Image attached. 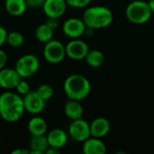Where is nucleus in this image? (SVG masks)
Returning <instances> with one entry per match:
<instances>
[{
    "instance_id": "nucleus-29",
    "label": "nucleus",
    "mask_w": 154,
    "mask_h": 154,
    "mask_svg": "<svg viewBox=\"0 0 154 154\" xmlns=\"http://www.w3.org/2000/svg\"><path fill=\"white\" fill-rule=\"evenodd\" d=\"M12 154H30V150L29 149H23V148H17L14 150Z\"/></svg>"
},
{
    "instance_id": "nucleus-32",
    "label": "nucleus",
    "mask_w": 154,
    "mask_h": 154,
    "mask_svg": "<svg viewBox=\"0 0 154 154\" xmlns=\"http://www.w3.org/2000/svg\"><path fill=\"white\" fill-rule=\"evenodd\" d=\"M148 5H149V6H150V9H151V11H152V13L154 14V0H150V1L148 2Z\"/></svg>"
},
{
    "instance_id": "nucleus-3",
    "label": "nucleus",
    "mask_w": 154,
    "mask_h": 154,
    "mask_svg": "<svg viewBox=\"0 0 154 154\" xmlns=\"http://www.w3.org/2000/svg\"><path fill=\"white\" fill-rule=\"evenodd\" d=\"M63 89L69 99L81 101L89 95L91 85L89 80L83 75L72 74L65 79Z\"/></svg>"
},
{
    "instance_id": "nucleus-12",
    "label": "nucleus",
    "mask_w": 154,
    "mask_h": 154,
    "mask_svg": "<svg viewBox=\"0 0 154 154\" xmlns=\"http://www.w3.org/2000/svg\"><path fill=\"white\" fill-rule=\"evenodd\" d=\"M22 78L14 69L3 68L0 69V87L5 89L15 88Z\"/></svg>"
},
{
    "instance_id": "nucleus-27",
    "label": "nucleus",
    "mask_w": 154,
    "mask_h": 154,
    "mask_svg": "<svg viewBox=\"0 0 154 154\" xmlns=\"http://www.w3.org/2000/svg\"><path fill=\"white\" fill-rule=\"evenodd\" d=\"M7 54L5 53V51L4 50H2L0 48V69H2L3 68L5 67L6 63H7Z\"/></svg>"
},
{
    "instance_id": "nucleus-7",
    "label": "nucleus",
    "mask_w": 154,
    "mask_h": 154,
    "mask_svg": "<svg viewBox=\"0 0 154 154\" xmlns=\"http://www.w3.org/2000/svg\"><path fill=\"white\" fill-rule=\"evenodd\" d=\"M69 134L74 141L83 143L91 136L90 125L82 118L72 120L69 126Z\"/></svg>"
},
{
    "instance_id": "nucleus-9",
    "label": "nucleus",
    "mask_w": 154,
    "mask_h": 154,
    "mask_svg": "<svg viewBox=\"0 0 154 154\" xmlns=\"http://www.w3.org/2000/svg\"><path fill=\"white\" fill-rule=\"evenodd\" d=\"M23 106L24 110L31 115L37 116L41 114L44 108H45V103L44 101L38 94L36 91H30L26 95L23 97Z\"/></svg>"
},
{
    "instance_id": "nucleus-30",
    "label": "nucleus",
    "mask_w": 154,
    "mask_h": 154,
    "mask_svg": "<svg viewBox=\"0 0 154 154\" xmlns=\"http://www.w3.org/2000/svg\"><path fill=\"white\" fill-rule=\"evenodd\" d=\"M57 20L58 19H54V18H49L48 19V21H47V24L49 25V26H51L53 30L58 26V22H57Z\"/></svg>"
},
{
    "instance_id": "nucleus-11",
    "label": "nucleus",
    "mask_w": 154,
    "mask_h": 154,
    "mask_svg": "<svg viewBox=\"0 0 154 154\" xmlns=\"http://www.w3.org/2000/svg\"><path fill=\"white\" fill-rule=\"evenodd\" d=\"M67 6L65 0H45L42 7L48 18L59 19L66 13Z\"/></svg>"
},
{
    "instance_id": "nucleus-1",
    "label": "nucleus",
    "mask_w": 154,
    "mask_h": 154,
    "mask_svg": "<svg viewBox=\"0 0 154 154\" xmlns=\"http://www.w3.org/2000/svg\"><path fill=\"white\" fill-rule=\"evenodd\" d=\"M24 111L23 97L19 94L6 91L0 95V116L4 121L15 123L22 118Z\"/></svg>"
},
{
    "instance_id": "nucleus-17",
    "label": "nucleus",
    "mask_w": 154,
    "mask_h": 154,
    "mask_svg": "<svg viewBox=\"0 0 154 154\" xmlns=\"http://www.w3.org/2000/svg\"><path fill=\"white\" fill-rule=\"evenodd\" d=\"M30 154H43L49 148L46 135H33L30 140Z\"/></svg>"
},
{
    "instance_id": "nucleus-24",
    "label": "nucleus",
    "mask_w": 154,
    "mask_h": 154,
    "mask_svg": "<svg viewBox=\"0 0 154 154\" xmlns=\"http://www.w3.org/2000/svg\"><path fill=\"white\" fill-rule=\"evenodd\" d=\"M15 88H16V90H17V92H18V94L20 96H24L28 92L31 91V87H30L29 83L27 81L23 80V79H22L19 81V83L17 84Z\"/></svg>"
},
{
    "instance_id": "nucleus-25",
    "label": "nucleus",
    "mask_w": 154,
    "mask_h": 154,
    "mask_svg": "<svg viewBox=\"0 0 154 154\" xmlns=\"http://www.w3.org/2000/svg\"><path fill=\"white\" fill-rule=\"evenodd\" d=\"M91 0H65L67 5L74 8H83L89 5Z\"/></svg>"
},
{
    "instance_id": "nucleus-6",
    "label": "nucleus",
    "mask_w": 154,
    "mask_h": 154,
    "mask_svg": "<svg viewBox=\"0 0 154 154\" xmlns=\"http://www.w3.org/2000/svg\"><path fill=\"white\" fill-rule=\"evenodd\" d=\"M43 56L47 62L51 64H59L66 57L65 46L57 40H51L45 43L43 48Z\"/></svg>"
},
{
    "instance_id": "nucleus-14",
    "label": "nucleus",
    "mask_w": 154,
    "mask_h": 154,
    "mask_svg": "<svg viewBox=\"0 0 154 154\" xmlns=\"http://www.w3.org/2000/svg\"><path fill=\"white\" fill-rule=\"evenodd\" d=\"M82 151L85 154H105L106 152V146L100 138L90 136L83 142Z\"/></svg>"
},
{
    "instance_id": "nucleus-15",
    "label": "nucleus",
    "mask_w": 154,
    "mask_h": 154,
    "mask_svg": "<svg viewBox=\"0 0 154 154\" xmlns=\"http://www.w3.org/2000/svg\"><path fill=\"white\" fill-rule=\"evenodd\" d=\"M49 146L57 149L63 148L68 142V134L65 131L60 128L52 129L46 135Z\"/></svg>"
},
{
    "instance_id": "nucleus-2",
    "label": "nucleus",
    "mask_w": 154,
    "mask_h": 154,
    "mask_svg": "<svg viewBox=\"0 0 154 154\" xmlns=\"http://www.w3.org/2000/svg\"><path fill=\"white\" fill-rule=\"evenodd\" d=\"M82 20L88 29H102L112 23L114 15L109 8L97 5L87 8L83 14Z\"/></svg>"
},
{
    "instance_id": "nucleus-33",
    "label": "nucleus",
    "mask_w": 154,
    "mask_h": 154,
    "mask_svg": "<svg viewBox=\"0 0 154 154\" xmlns=\"http://www.w3.org/2000/svg\"><path fill=\"white\" fill-rule=\"evenodd\" d=\"M0 144H1V136H0Z\"/></svg>"
},
{
    "instance_id": "nucleus-13",
    "label": "nucleus",
    "mask_w": 154,
    "mask_h": 154,
    "mask_svg": "<svg viewBox=\"0 0 154 154\" xmlns=\"http://www.w3.org/2000/svg\"><path fill=\"white\" fill-rule=\"evenodd\" d=\"M89 125L91 136L100 139L106 136L111 130L110 122L105 117H97L91 122V124H89Z\"/></svg>"
},
{
    "instance_id": "nucleus-16",
    "label": "nucleus",
    "mask_w": 154,
    "mask_h": 154,
    "mask_svg": "<svg viewBox=\"0 0 154 154\" xmlns=\"http://www.w3.org/2000/svg\"><path fill=\"white\" fill-rule=\"evenodd\" d=\"M64 113H65V116L72 121V120L82 118L84 109H83L82 105L79 103V101L69 99L65 104Z\"/></svg>"
},
{
    "instance_id": "nucleus-10",
    "label": "nucleus",
    "mask_w": 154,
    "mask_h": 154,
    "mask_svg": "<svg viewBox=\"0 0 154 154\" xmlns=\"http://www.w3.org/2000/svg\"><path fill=\"white\" fill-rule=\"evenodd\" d=\"M87 30V26L82 19L72 17L67 19L62 24V32L63 33L70 38L77 39L81 37Z\"/></svg>"
},
{
    "instance_id": "nucleus-20",
    "label": "nucleus",
    "mask_w": 154,
    "mask_h": 154,
    "mask_svg": "<svg viewBox=\"0 0 154 154\" xmlns=\"http://www.w3.org/2000/svg\"><path fill=\"white\" fill-rule=\"evenodd\" d=\"M36 39L42 43H46L53 38V29L47 23H42L38 25L34 32Z\"/></svg>"
},
{
    "instance_id": "nucleus-31",
    "label": "nucleus",
    "mask_w": 154,
    "mask_h": 154,
    "mask_svg": "<svg viewBox=\"0 0 154 154\" xmlns=\"http://www.w3.org/2000/svg\"><path fill=\"white\" fill-rule=\"evenodd\" d=\"M45 153L46 154H59L60 153V149H57V148H54V147H51V146H49V148L46 150Z\"/></svg>"
},
{
    "instance_id": "nucleus-8",
    "label": "nucleus",
    "mask_w": 154,
    "mask_h": 154,
    "mask_svg": "<svg viewBox=\"0 0 154 154\" xmlns=\"http://www.w3.org/2000/svg\"><path fill=\"white\" fill-rule=\"evenodd\" d=\"M65 51L66 56L69 59L74 60H80L85 59L89 51V48L84 41L77 38L72 39L66 44Z\"/></svg>"
},
{
    "instance_id": "nucleus-22",
    "label": "nucleus",
    "mask_w": 154,
    "mask_h": 154,
    "mask_svg": "<svg viewBox=\"0 0 154 154\" xmlns=\"http://www.w3.org/2000/svg\"><path fill=\"white\" fill-rule=\"evenodd\" d=\"M24 42L23 35L19 32L18 31H11L7 32L6 37V43L13 48H19Z\"/></svg>"
},
{
    "instance_id": "nucleus-23",
    "label": "nucleus",
    "mask_w": 154,
    "mask_h": 154,
    "mask_svg": "<svg viewBox=\"0 0 154 154\" xmlns=\"http://www.w3.org/2000/svg\"><path fill=\"white\" fill-rule=\"evenodd\" d=\"M37 94L44 100V101H48L50 100L54 93L53 88L49 85V84H42L38 87V88L36 89Z\"/></svg>"
},
{
    "instance_id": "nucleus-21",
    "label": "nucleus",
    "mask_w": 154,
    "mask_h": 154,
    "mask_svg": "<svg viewBox=\"0 0 154 154\" xmlns=\"http://www.w3.org/2000/svg\"><path fill=\"white\" fill-rule=\"evenodd\" d=\"M85 60L89 67L99 68L105 63V56L103 52L98 50H89L85 57Z\"/></svg>"
},
{
    "instance_id": "nucleus-4",
    "label": "nucleus",
    "mask_w": 154,
    "mask_h": 154,
    "mask_svg": "<svg viewBox=\"0 0 154 154\" xmlns=\"http://www.w3.org/2000/svg\"><path fill=\"white\" fill-rule=\"evenodd\" d=\"M127 19L134 24H143L147 23L152 17V11L148 2L135 0L131 2L125 10Z\"/></svg>"
},
{
    "instance_id": "nucleus-26",
    "label": "nucleus",
    "mask_w": 154,
    "mask_h": 154,
    "mask_svg": "<svg viewBox=\"0 0 154 154\" xmlns=\"http://www.w3.org/2000/svg\"><path fill=\"white\" fill-rule=\"evenodd\" d=\"M45 0H25L27 6L32 7V8H35V7H41L42 6L43 3Z\"/></svg>"
},
{
    "instance_id": "nucleus-5",
    "label": "nucleus",
    "mask_w": 154,
    "mask_h": 154,
    "mask_svg": "<svg viewBox=\"0 0 154 154\" xmlns=\"http://www.w3.org/2000/svg\"><path fill=\"white\" fill-rule=\"evenodd\" d=\"M40 68V60L33 54H24L15 62L14 69L22 79L33 76Z\"/></svg>"
},
{
    "instance_id": "nucleus-18",
    "label": "nucleus",
    "mask_w": 154,
    "mask_h": 154,
    "mask_svg": "<svg viewBox=\"0 0 154 154\" xmlns=\"http://www.w3.org/2000/svg\"><path fill=\"white\" fill-rule=\"evenodd\" d=\"M27 128L32 136L44 135L47 132V123L43 118L36 116L28 122Z\"/></svg>"
},
{
    "instance_id": "nucleus-19",
    "label": "nucleus",
    "mask_w": 154,
    "mask_h": 154,
    "mask_svg": "<svg viewBox=\"0 0 154 154\" xmlns=\"http://www.w3.org/2000/svg\"><path fill=\"white\" fill-rule=\"evenodd\" d=\"M25 0H5V11L13 16H20L23 14L27 9Z\"/></svg>"
},
{
    "instance_id": "nucleus-28",
    "label": "nucleus",
    "mask_w": 154,
    "mask_h": 154,
    "mask_svg": "<svg viewBox=\"0 0 154 154\" xmlns=\"http://www.w3.org/2000/svg\"><path fill=\"white\" fill-rule=\"evenodd\" d=\"M6 37H7V31L0 26V48L6 42Z\"/></svg>"
}]
</instances>
